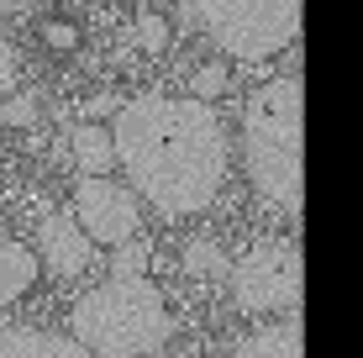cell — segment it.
<instances>
[{
  "instance_id": "obj_1",
  "label": "cell",
  "mask_w": 363,
  "mask_h": 358,
  "mask_svg": "<svg viewBox=\"0 0 363 358\" xmlns=\"http://www.w3.org/2000/svg\"><path fill=\"white\" fill-rule=\"evenodd\" d=\"M116 164L158 216H195L227 179V127L206 101L137 95L111 127Z\"/></svg>"
},
{
  "instance_id": "obj_2",
  "label": "cell",
  "mask_w": 363,
  "mask_h": 358,
  "mask_svg": "<svg viewBox=\"0 0 363 358\" xmlns=\"http://www.w3.org/2000/svg\"><path fill=\"white\" fill-rule=\"evenodd\" d=\"M74 342L90 358H143L158 353L174 332L169 301L153 279H116L95 285L74 301Z\"/></svg>"
},
{
  "instance_id": "obj_3",
  "label": "cell",
  "mask_w": 363,
  "mask_h": 358,
  "mask_svg": "<svg viewBox=\"0 0 363 358\" xmlns=\"http://www.w3.org/2000/svg\"><path fill=\"white\" fill-rule=\"evenodd\" d=\"M242 158L247 179L274 211L300 216L306 190H300V79L264 84L253 101L242 106Z\"/></svg>"
},
{
  "instance_id": "obj_4",
  "label": "cell",
  "mask_w": 363,
  "mask_h": 358,
  "mask_svg": "<svg viewBox=\"0 0 363 358\" xmlns=\"http://www.w3.org/2000/svg\"><path fill=\"white\" fill-rule=\"evenodd\" d=\"M200 32L237 64H264L300 32V0H190Z\"/></svg>"
},
{
  "instance_id": "obj_5",
  "label": "cell",
  "mask_w": 363,
  "mask_h": 358,
  "mask_svg": "<svg viewBox=\"0 0 363 358\" xmlns=\"http://www.w3.org/2000/svg\"><path fill=\"white\" fill-rule=\"evenodd\" d=\"M300 248L295 242H258L242 264L232 269V301L247 316H295L300 311Z\"/></svg>"
},
{
  "instance_id": "obj_6",
  "label": "cell",
  "mask_w": 363,
  "mask_h": 358,
  "mask_svg": "<svg viewBox=\"0 0 363 358\" xmlns=\"http://www.w3.org/2000/svg\"><path fill=\"white\" fill-rule=\"evenodd\" d=\"M74 221H79V232L90 242H127L137 237V195L127 190V184L106 179V174H79V184H74Z\"/></svg>"
},
{
  "instance_id": "obj_7",
  "label": "cell",
  "mask_w": 363,
  "mask_h": 358,
  "mask_svg": "<svg viewBox=\"0 0 363 358\" xmlns=\"http://www.w3.org/2000/svg\"><path fill=\"white\" fill-rule=\"evenodd\" d=\"M43 258L37 264H48L58 279H74V274H84L90 269V258H95V242L79 232V221H74V211H53L43 221Z\"/></svg>"
},
{
  "instance_id": "obj_8",
  "label": "cell",
  "mask_w": 363,
  "mask_h": 358,
  "mask_svg": "<svg viewBox=\"0 0 363 358\" xmlns=\"http://www.w3.org/2000/svg\"><path fill=\"white\" fill-rule=\"evenodd\" d=\"M0 358H90L74 337H58V332L43 327H6L0 322Z\"/></svg>"
},
{
  "instance_id": "obj_9",
  "label": "cell",
  "mask_w": 363,
  "mask_h": 358,
  "mask_svg": "<svg viewBox=\"0 0 363 358\" xmlns=\"http://www.w3.org/2000/svg\"><path fill=\"white\" fill-rule=\"evenodd\" d=\"M232 358H306V332H300V316H279V322L247 332L237 342Z\"/></svg>"
},
{
  "instance_id": "obj_10",
  "label": "cell",
  "mask_w": 363,
  "mask_h": 358,
  "mask_svg": "<svg viewBox=\"0 0 363 358\" xmlns=\"http://www.w3.org/2000/svg\"><path fill=\"white\" fill-rule=\"evenodd\" d=\"M37 274H43V264H37V253L27 242L0 237V311H6L11 301H21V295L37 285Z\"/></svg>"
},
{
  "instance_id": "obj_11",
  "label": "cell",
  "mask_w": 363,
  "mask_h": 358,
  "mask_svg": "<svg viewBox=\"0 0 363 358\" xmlns=\"http://www.w3.org/2000/svg\"><path fill=\"white\" fill-rule=\"evenodd\" d=\"M69 147H74V164L84 169V174H106L111 164H116V147H111V132L95 127V121H84V127L69 132Z\"/></svg>"
},
{
  "instance_id": "obj_12",
  "label": "cell",
  "mask_w": 363,
  "mask_h": 358,
  "mask_svg": "<svg viewBox=\"0 0 363 358\" xmlns=\"http://www.w3.org/2000/svg\"><path fill=\"white\" fill-rule=\"evenodd\" d=\"M147 264H153V248H147L143 237L116 242V253H111V274H116V279H143Z\"/></svg>"
},
{
  "instance_id": "obj_13",
  "label": "cell",
  "mask_w": 363,
  "mask_h": 358,
  "mask_svg": "<svg viewBox=\"0 0 363 358\" xmlns=\"http://www.w3.org/2000/svg\"><path fill=\"white\" fill-rule=\"evenodd\" d=\"M184 274H195V279L227 274V253H221L216 242H190V248H184Z\"/></svg>"
},
{
  "instance_id": "obj_14",
  "label": "cell",
  "mask_w": 363,
  "mask_h": 358,
  "mask_svg": "<svg viewBox=\"0 0 363 358\" xmlns=\"http://www.w3.org/2000/svg\"><path fill=\"white\" fill-rule=\"evenodd\" d=\"M227 84H232L227 64H206V69H195V79H190V101H216V95H227Z\"/></svg>"
},
{
  "instance_id": "obj_15",
  "label": "cell",
  "mask_w": 363,
  "mask_h": 358,
  "mask_svg": "<svg viewBox=\"0 0 363 358\" xmlns=\"http://www.w3.org/2000/svg\"><path fill=\"white\" fill-rule=\"evenodd\" d=\"M0 116H6L11 127H37V95H11V101L0 106Z\"/></svg>"
},
{
  "instance_id": "obj_16",
  "label": "cell",
  "mask_w": 363,
  "mask_h": 358,
  "mask_svg": "<svg viewBox=\"0 0 363 358\" xmlns=\"http://www.w3.org/2000/svg\"><path fill=\"white\" fill-rule=\"evenodd\" d=\"M137 43H143V47H164V43H169L164 16H153V11H147V16H137Z\"/></svg>"
},
{
  "instance_id": "obj_17",
  "label": "cell",
  "mask_w": 363,
  "mask_h": 358,
  "mask_svg": "<svg viewBox=\"0 0 363 358\" xmlns=\"http://www.w3.org/2000/svg\"><path fill=\"white\" fill-rule=\"evenodd\" d=\"M16 69H21V53L11 47V37L0 32V90H11V79H16Z\"/></svg>"
},
{
  "instance_id": "obj_18",
  "label": "cell",
  "mask_w": 363,
  "mask_h": 358,
  "mask_svg": "<svg viewBox=\"0 0 363 358\" xmlns=\"http://www.w3.org/2000/svg\"><path fill=\"white\" fill-rule=\"evenodd\" d=\"M48 43H53V47H74V43H79V32H74L69 21H48Z\"/></svg>"
},
{
  "instance_id": "obj_19",
  "label": "cell",
  "mask_w": 363,
  "mask_h": 358,
  "mask_svg": "<svg viewBox=\"0 0 363 358\" xmlns=\"http://www.w3.org/2000/svg\"><path fill=\"white\" fill-rule=\"evenodd\" d=\"M121 106H127L121 95H95V101H90V121H95V116H116Z\"/></svg>"
},
{
  "instance_id": "obj_20",
  "label": "cell",
  "mask_w": 363,
  "mask_h": 358,
  "mask_svg": "<svg viewBox=\"0 0 363 358\" xmlns=\"http://www.w3.org/2000/svg\"><path fill=\"white\" fill-rule=\"evenodd\" d=\"M11 6H21V0H0V11H11Z\"/></svg>"
}]
</instances>
